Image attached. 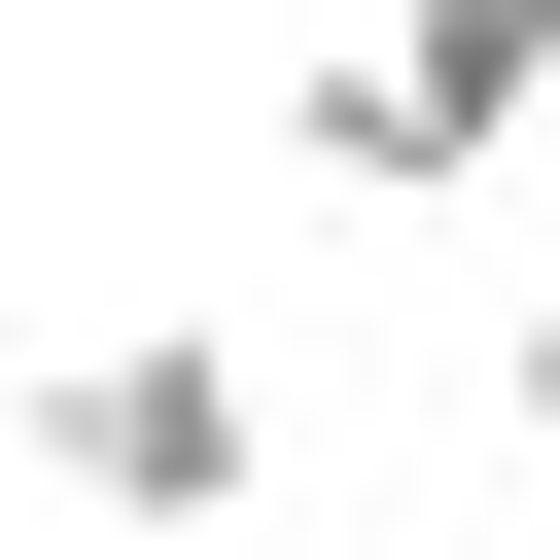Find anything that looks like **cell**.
Listing matches in <instances>:
<instances>
[{"mask_svg":"<svg viewBox=\"0 0 560 560\" xmlns=\"http://www.w3.org/2000/svg\"><path fill=\"white\" fill-rule=\"evenodd\" d=\"M35 490H70L105 560L245 525V490H280V385H245V315H70V350H35Z\"/></svg>","mask_w":560,"mask_h":560,"instance_id":"cell-1","label":"cell"},{"mask_svg":"<svg viewBox=\"0 0 560 560\" xmlns=\"http://www.w3.org/2000/svg\"><path fill=\"white\" fill-rule=\"evenodd\" d=\"M280 175H315V210H455V175H490V105H455L420 35H280Z\"/></svg>","mask_w":560,"mask_h":560,"instance_id":"cell-2","label":"cell"},{"mask_svg":"<svg viewBox=\"0 0 560 560\" xmlns=\"http://www.w3.org/2000/svg\"><path fill=\"white\" fill-rule=\"evenodd\" d=\"M385 35H420V70H455V105H490V140H525V105H560V0H385Z\"/></svg>","mask_w":560,"mask_h":560,"instance_id":"cell-3","label":"cell"},{"mask_svg":"<svg viewBox=\"0 0 560 560\" xmlns=\"http://www.w3.org/2000/svg\"><path fill=\"white\" fill-rule=\"evenodd\" d=\"M490 420H525V455H560V280H525V315H490Z\"/></svg>","mask_w":560,"mask_h":560,"instance_id":"cell-4","label":"cell"}]
</instances>
